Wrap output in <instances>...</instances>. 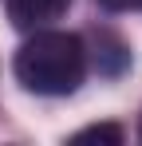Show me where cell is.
<instances>
[{
  "label": "cell",
  "mask_w": 142,
  "mask_h": 146,
  "mask_svg": "<svg viewBox=\"0 0 142 146\" xmlns=\"http://www.w3.org/2000/svg\"><path fill=\"white\" fill-rule=\"evenodd\" d=\"M99 4H107L111 12H142V0H99Z\"/></svg>",
  "instance_id": "277c9868"
},
{
  "label": "cell",
  "mask_w": 142,
  "mask_h": 146,
  "mask_svg": "<svg viewBox=\"0 0 142 146\" xmlns=\"http://www.w3.org/2000/svg\"><path fill=\"white\" fill-rule=\"evenodd\" d=\"M138 138H142V119H138Z\"/></svg>",
  "instance_id": "5b68a950"
},
{
  "label": "cell",
  "mask_w": 142,
  "mask_h": 146,
  "mask_svg": "<svg viewBox=\"0 0 142 146\" xmlns=\"http://www.w3.org/2000/svg\"><path fill=\"white\" fill-rule=\"evenodd\" d=\"M12 71H16L24 91L59 99V95H71L83 83V75H87V48H83V40L75 32L40 28L16 51Z\"/></svg>",
  "instance_id": "6da1fadb"
},
{
  "label": "cell",
  "mask_w": 142,
  "mask_h": 146,
  "mask_svg": "<svg viewBox=\"0 0 142 146\" xmlns=\"http://www.w3.org/2000/svg\"><path fill=\"white\" fill-rule=\"evenodd\" d=\"M67 8L71 0H8V20L20 32H40V28H51Z\"/></svg>",
  "instance_id": "7a4b0ae2"
},
{
  "label": "cell",
  "mask_w": 142,
  "mask_h": 146,
  "mask_svg": "<svg viewBox=\"0 0 142 146\" xmlns=\"http://www.w3.org/2000/svg\"><path fill=\"white\" fill-rule=\"evenodd\" d=\"M75 142H111V146H118V142H122V126H115V122L83 126V130L75 134Z\"/></svg>",
  "instance_id": "3957f363"
}]
</instances>
